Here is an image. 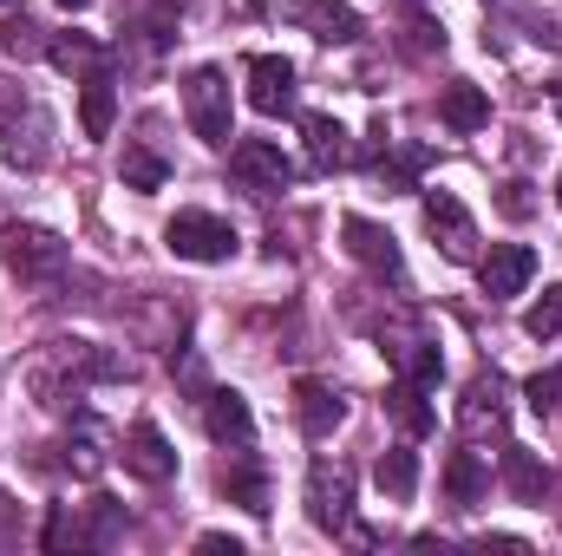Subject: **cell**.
I'll list each match as a JSON object with an SVG mask.
<instances>
[{
	"mask_svg": "<svg viewBox=\"0 0 562 556\" xmlns=\"http://www.w3.org/2000/svg\"><path fill=\"white\" fill-rule=\"evenodd\" d=\"M105 458H99V438H92V425H79V438H66V471L72 478H92Z\"/></svg>",
	"mask_w": 562,
	"mask_h": 556,
	"instance_id": "29",
	"label": "cell"
},
{
	"mask_svg": "<svg viewBox=\"0 0 562 556\" xmlns=\"http://www.w3.org/2000/svg\"><path fill=\"white\" fill-rule=\"evenodd\" d=\"M183 119H190V132L203 144H223L236 138V99H229V79H223V66H196L190 79H183Z\"/></svg>",
	"mask_w": 562,
	"mask_h": 556,
	"instance_id": "1",
	"label": "cell"
},
{
	"mask_svg": "<svg viewBox=\"0 0 562 556\" xmlns=\"http://www.w3.org/2000/svg\"><path fill=\"white\" fill-rule=\"evenodd\" d=\"M393 360H400V380H413V387H438L445 380V354L431 347V341H406V347H393Z\"/></svg>",
	"mask_w": 562,
	"mask_h": 556,
	"instance_id": "22",
	"label": "cell"
},
{
	"mask_svg": "<svg viewBox=\"0 0 562 556\" xmlns=\"http://www.w3.org/2000/svg\"><path fill=\"white\" fill-rule=\"evenodd\" d=\"M557 203H562V177H557Z\"/></svg>",
	"mask_w": 562,
	"mask_h": 556,
	"instance_id": "37",
	"label": "cell"
},
{
	"mask_svg": "<svg viewBox=\"0 0 562 556\" xmlns=\"http://www.w3.org/2000/svg\"><path fill=\"white\" fill-rule=\"evenodd\" d=\"M484 419H491V425L504 419V380H497V374H477L471 393H464V425H484Z\"/></svg>",
	"mask_w": 562,
	"mask_h": 556,
	"instance_id": "24",
	"label": "cell"
},
{
	"mask_svg": "<svg viewBox=\"0 0 562 556\" xmlns=\"http://www.w3.org/2000/svg\"><path fill=\"white\" fill-rule=\"evenodd\" d=\"M223 491H229L249 518H269V478H262L256 465H229V471H223Z\"/></svg>",
	"mask_w": 562,
	"mask_h": 556,
	"instance_id": "23",
	"label": "cell"
},
{
	"mask_svg": "<svg viewBox=\"0 0 562 556\" xmlns=\"http://www.w3.org/2000/svg\"><path fill=\"white\" fill-rule=\"evenodd\" d=\"M164 243H170V256H183V263H229V256H236V230H229L223 216H210V210H177V216L164 223Z\"/></svg>",
	"mask_w": 562,
	"mask_h": 556,
	"instance_id": "2",
	"label": "cell"
},
{
	"mask_svg": "<svg viewBox=\"0 0 562 556\" xmlns=\"http://www.w3.org/2000/svg\"><path fill=\"white\" fill-rule=\"evenodd\" d=\"M229 177L249 190V197H281L294 184V157L276 138H236L229 144Z\"/></svg>",
	"mask_w": 562,
	"mask_h": 556,
	"instance_id": "3",
	"label": "cell"
},
{
	"mask_svg": "<svg viewBox=\"0 0 562 556\" xmlns=\"http://www.w3.org/2000/svg\"><path fill=\"white\" fill-rule=\"evenodd\" d=\"M307 518H314V531H327V537H340V531L353 524V478H347L340 465H327V458L307 465Z\"/></svg>",
	"mask_w": 562,
	"mask_h": 556,
	"instance_id": "4",
	"label": "cell"
},
{
	"mask_svg": "<svg viewBox=\"0 0 562 556\" xmlns=\"http://www.w3.org/2000/svg\"><path fill=\"white\" fill-rule=\"evenodd\" d=\"M504 216H530V184H504Z\"/></svg>",
	"mask_w": 562,
	"mask_h": 556,
	"instance_id": "32",
	"label": "cell"
},
{
	"mask_svg": "<svg viewBox=\"0 0 562 556\" xmlns=\"http://www.w3.org/2000/svg\"><path fill=\"white\" fill-rule=\"evenodd\" d=\"M196 551H210V556H243V544H236V537H223V531H203V537H196Z\"/></svg>",
	"mask_w": 562,
	"mask_h": 556,
	"instance_id": "33",
	"label": "cell"
},
{
	"mask_svg": "<svg viewBox=\"0 0 562 556\" xmlns=\"http://www.w3.org/2000/svg\"><path fill=\"white\" fill-rule=\"evenodd\" d=\"M119 531H125V504L119 498H92V551H105V544H119Z\"/></svg>",
	"mask_w": 562,
	"mask_h": 556,
	"instance_id": "27",
	"label": "cell"
},
{
	"mask_svg": "<svg viewBox=\"0 0 562 556\" xmlns=\"http://www.w3.org/2000/svg\"><path fill=\"white\" fill-rule=\"evenodd\" d=\"M524 400H530V413L537 419H550L562 407V367H550V374H537L530 387H524Z\"/></svg>",
	"mask_w": 562,
	"mask_h": 556,
	"instance_id": "30",
	"label": "cell"
},
{
	"mask_svg": "<svg viewBox=\"0 0 562 556\" xmlns=\"http://www.w3.org/2000/svg\"><path fill=\"white\" fill-rule=\"evenodd\" d=\"M0 53H13V59H33V53H46V40H40V26L20 13V20H0Z\"/></svg>",
	"mask_w": 562,
	"mask_h": 556,
	"instance_id": "28",
	"label": "cell"
},
{
	"mask_svg": "<svg viewBox=\"0 0 562 556\" xmlns=\"http://www.w3.org/2000/svg\"><path fill=\"white\" fill-rule=\"evenodd\" d=\"M484 491H491V465L477 452H451L445 458V498L458 511H471V504H484Z\"/></svg>",
	"mask_w": 562,
	"mask_h": 556,
	"instance_id": "16",
	"label": "cell"
},
{
	"mask_svg": "<svg viewBox=\"0 0 562 556\" xmlns=\"http://www.w3.org/2000/svg\"><path fill=\"white\" fill-rule=\"evenodd\" d=\"M438 119H445L458 138L484 132V125H491V99H484V86H471V79H451V86H445V99H438Z\"/></svg>",
	"mask_w": 562,
	"mask_h": 556,
	"instance_id": "15",
	"label": "cell"
},
{
	"mask_svg": "<svg viewBox=\"0 0 562 556\" xmlns=\"http://www.w3.org/2000/svg\"><path fill=\"white\" fill-rule=\"evenodd\" d=\"M40 544H46V551H66V544H79V524L66 518V504L46 518V537H40Z\"/></svg>",
	"mask_w": 562,
	"mask_h": 556,
	"instance_id": "31",
	"label": "cell"
},
{
	"mask_svg": "<svg viewBox=\"0 0 562 556\" xmlns=\"http://www.w3.org/2000/svg\"><path fill=\"white\" fill-rule=\"evenodd\" d=\"M504 485H510V498L537 504V498L550 491V471L537 465V452H524V445H504Z\"/></svg>",
	"mask_w": 562,
	"mask_h": 556,
	"instance_id": "20",
	"label": "cell"
},
{
	"mask_svg": "<svg viewBox=\"0 0 562 556\" xmlns=\"http://www.w3.org/2000/svg\"><path fill=\"white\" fill-rule=\"evenodd\" d=\"M243 73H249V105H256L262 119L294 112V66H288L281 53H256Z\"/></svg>",
	"mask_w": 562,
	"mask_h": 556,
	"instance_id": "9",
	"label": "cell"
},
{
	"mask_svg": "<svg viewBox=\"0 0 562 556\" xmlns=\"http://www.w3.org/2000/svg\"><path fill=\"white\" fill-rule=\"evenodd\" d=\"M125 471H132V478H144V485L177 478V452H170V438H164L150 419H138V425L125 432Z\"/></svg>",
	"mask_w": 562,
	"mask_h": 556,
	"instance_id": "12",
	"label": "cell"
},
{
	"mask_svg": "<svg viewBox=\"0 0 562 556\" xmlns=\"http://www.w3.org/2000/svg\"><path fill=\"white\" fill-rule=\"evenodd\" d=\"M7 269L20 281L66 276V243H59L53 230H13V236H7Z\"/></svg>",
	"mask_w": 562,
	"mask_h": 556,
	"instance_id": "7",
	"label": "cell"
},
{
	"mask_svg": "<svg viewBox=\"0 0 562 556\" xmlns=\"http://www.w3.org/2000/svg\"><path fill=\"white\" fill-rule=\"evenodd\" d=\"M294 419H301L307 438H334V425L347 419V400L321 380H294Z\"/></svg>",
	"mask_w": 562,
	"mask_h": 556,
	"instance_id": "14",
	"label": "cell"
},
{
	"mask_svg": "<svg viewBox=\"0 0 562 556\" xmlns=\"http://www.w3.org/2000/svg\"><path fill=\"white\" fill-rule=\"evenodd\" d=\"M119 170H125L132 190H164V177H170V164H164L157 151H144V144H125V164H119Z\"/></svg>",
	"mask_w": 562,
	"mask_h": 556,
	"instance_id": "25",
	"label": "cell"
},
{
	"mask_svg": "<svg viewBox=\"0 0 562 556\" xmlns=\"http://www.w3.org/2000/svg\"><path fill=\"white\" fill-rule=\"evenodd\" d=\"M0 7H7V0H0Z\"/></svg>",
	"mask_w": 562,
	"mask_h": 556,
	"instance_id": "38",
	"label": "cell"
},
{
	"mask_svg": "<svg viewBox=\"0 0 562 556\" xmlns=\"http://www.w3.org/2000/svg\"><path fill=\"white\" fill-rule=\"evenodd\" d=\"M425 230L445 249V263H477V223L451 190H425Z\"/></svg>",
	"mask_w": 562,
	"mask_h": 556,
	"instance_id": "5",
	"label": "cell"
},
{
	"mask_svg": "<svg viewBox=\"0 0 562 556\" xmlns=\"http://www.w3.org/2000/svg\"><path fill=\"white\" fill-rule=\"evenodd\" d=\"M530 276H537V249H530V243H491V256L477 263V281H484V294H491V301L524 294Z\"/></svg>",
	"mask_w": 562,
	"mask_h": 556,
	"instance_id": "8",
	"label": "cell"
},
{
	"mask_svg": "<svg viewBox=\"0 0 562 556\" xmlns=\"http://www.w3.org/2000/svg\"><path fill=\"white\" fill-rule=\"evenodd\" d=\"M203 425H210L216 445H236V452L256 445V413H249V400H243L236 387H216V393L203 400Z\"/></svg>",
	"mask_w": 562,
	"mask_h": 556,
	"instance_id": "11",
	"label": "cell"
},
{
	"mask_svg": "<svg viewBox=\"0 0 562 556\" xmlns=\"http://www.w3.org/2000/svg\"><path fill=\"white\" fill-rule=\"evenodd\" d=\"M301 138H307V170H321V177L353 164L347 125H340V119H327V112H307V119H301Z\"/></svg>",
	"mask_w": 562,
	"mask_h": 556,
	"instance_id": "13",
	"label": "cell"
},
{
	"mask_svg": "<svg viewBox=\"0 0 562 556\" xmlns=\"http://www.w3.org/2000/svg\"><path fill=\"white\" fill-rule=\"evenodd\" d=\"M112 112H119V92H112V73H86V99H79V125L86 138H112Z\"/></svg>",
	"mask_w": 562,
	"mask_h": 556,
	"instance_id": "18",
	"label": "cell"
},
{
	"mask_svg": "<svg viewBox=\"0 0 562 556\" xmlns=\"http://www.w3.org/2000/svg\"><path fill=\"white\" fill-rule=\"evenodd\" d=\"M59 7H66V13H86V7H92V0H59Z\"/></svg>",
	"mask_w": 562,
	"mask_h": 556,
	"instance_id": "35",
	"label": "cell"
},
{
	"mask_svg": "<svg viewBox=\"0 0 562 556\" xmlns=\"http://www.w3.org/2000/svg\"><path fill=\"white\" fill-rule=\"evenodd\" d=\"M340 236H347V256H353L367 276L406 281V256H400L393 230H380V223H367V216H347V223H340Z\"/></svg>",
	"mask_w": 562,
	"mask_h": 556,
	"instance_id": "6",
	"label": "cell"
},
{
	"mask_svg": "<svg viewBox=\"0 0 562 556\" xmlns=\"http://www.w3.org/2000/svg\"><path fill=\"white\" fill-rule=\"evenodd\" d=\"M386 407H393V419H400V432H406V438H425V432H438V413L425 407V387H413V380H393Z\"/></svg>",
	"mask_w": 562,
	"mask_h": 556,
	"instance_id": "21",
	"label": "cell"
},
{
	"mask_svg": "<svg viewBox=\"0 0 562 556\" xmlns=\"http://www.w3.org/2000/svg\"><path fill=\"white\" fill-rule=\"evenodd\" d=\"M373 485H380L393 504H406V498L419 491V458H413V445H386V452L373 458Z\"/></svg>",
	"mask_w": 562,
	"mask_h": 556,
	"instance_id": "17",
	"label": "cell"
},
{
	"mask_svg": "<svg viewBox=\"0 0 562 556\" xmlns=\"http://www.w3.org/2000/svg\"><path fill=\"white\" fill-rule=\"evenodd\" d=\"M46 59H53L59 73H79V79H86V73L105 66V46H99L92 33H53V40H46Z\"/></svg>",
	"mask_w": 562,
	"mask_h": 556,
	"instance_id": "19",
	"label": "cell"
},
{
	"mask_svg": "<svg viewBox=\"0 0 562 556\" xmlns=\"http://www.w3.org/2000/svg\"><path fill=\"white\" fill-rule=\"evenodd\" d=\"M477 551H510V556H530L524 537H477Z\"/></svg>",
	"mask_w": 562,
	"mask_h": 556,
	"instance_id": "34",
	"label": "cell"
},
{
	"mask_svg": "<svg viewBox=\"0 0 562 556\" xmlns=\"http://www.w3.org/2000/svg\"><path fill=\"white\" fill-rule=\"evenodd\" d=\"M550 99H557V119H562V79H557V86H550Z\"/></svg>",
	"mask_w": 562,
	"mask_h": 556,
	"instance_id": "36",
	"label": "cell"
},
{
	"mask_svg": "<svg viewBox=\"0 0 562 556\" xmlns=\"http://www.w3.org/2000/svg\"><path fill=\"white\" fill-rule=\"evenodd\" d=\"M524 334H530V341H557V334H562V281H557V288H543V294L530 301Z\"/></svg>",
	"mask_w": 562,
	"mask_h": 556,
	"instance_id": "26",
	"label": "cell"
},
{
	"mask_svg": "<svg viewBox=\"0 0 562 556\" xmlns=\"http://www.w3.org/2000/svg\"><path fill=\"white\" fill-rule=\"evenodd\" d=\"M288 20H294L301 33L327 40V46H353V40H360V13H353L347 0H288Z\"/></svg>",
	"mask_w": 562,
	"mask_h": 556,
	"instance_id": "10",
	"label": "cell"
}]
</instances>
